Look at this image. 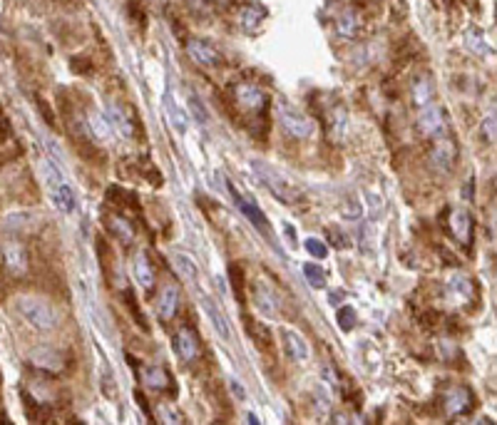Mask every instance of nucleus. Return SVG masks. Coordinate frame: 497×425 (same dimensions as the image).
<instances>
[{"label": "nucleus", "mask_w": 497, "mask_h": 425, "mask_svg": "<svg viewBox=\"0 0 497 425\" xmlns=\"http://www.w3.org/2000/svg\"><path fill=\"white\" fill-rule=\"evenodd\" d=\"M254 301H256V306H259V311H262L264 316H268V319H271V316L276 314V301H274V296L268 294L266 288L264 286H256V291H254Z\"/></svg>", "instance_id": "nucleus-31"}, {"label": "nucleus", "mask_w": 497, "mask_h": 425, "mask_svg": "<svg viewBox=\"0 0 497 425\" xmlns=\"http://www.w3.org/2000/svg\"><path fill=\"white\" fill-rule=\"evenodd\" d=\"M251 170H254L256 179L266 187L271 194L279 199V202L284 204H296L299 199H301V189L296 187L291 179H286L279 170H274V167H268L266 162H262V159H254L251 162Z\"/></svg>", "instance_id": "nucleus-1"}, {"label": "nucleus", "mask_w": 497, "mask_h": 425, "mask_svg": "<svg viewBox=\"0 0 497 425\" xmlns=\"http://www.w3.org/2000/svg\"><path fill=\"white\" fill-rule=\"evenodd\" d=\"M303 246H306V251H308L311 256H314V259H326V254H328V246H326V244L321 242V239H314V236H308Z\"/></svg>", "instance_id": "nucleus-36"}, {"label": "nucleus", "mask_w": 497, "mask_h": 425, "mask_svg": "<svg viewBox=\"0 0 497 425\" xmlns=\"http://www.w3.org/2000/svg\"><path fill=\"white\" fill-rule=\"evenodd\" d=\"M281 343H284V351L291 360L296 363H303L308 360V343L303 341V336L294 328H284L281 331Z\"/></svg>", "instance_id": "nucleus-8"}, {"label": "nucleus", "mask_w": 497, "mask_h": 425, "mask_svg": "<svg viewBox=\"0 0 497 425\" xmlns=\"http://www.w3.org/2000/svg\"><path fill=\"white\" fill-rule=\"evenodd\" d=\"M284 234H286L288 236V242H291V246H294V244H296V239H294V236H296V231H294V227H291V224H284Z\"/></svg>", "instance_id": "nucleus-40"}, {"label": "nucleus", "mask_w": 497, "mask_h": 425, "mask_svg": "<svg viewBox=\"0 0 497 425\" xmlns=\"http://www.w3.org/2000/svg\"><path fill=\"white\" fill-rule=\"evenodd\" d=\"M187 53H189V58L194 60L196 65H204V67H219L224 62L222 53H219L211 43L199 38H192L189 43H187Z\"/></svg>", "instance_id": "nucleus-5"}, {"label": "nucleus", "mask_w": 497, "mask_h": 425, "mask_svg": "<svg viewBox=\"0 0 497 425\" xmlns=\"http://www.w3.org/2000/svg\"><path fill=\"white\" fill-rule=\"evenodd\" d=\"M346 132H348V112L343 110V107H336L334 115H331V137H334L336 142H343Z\"/></svg>", "instance_id": "nucleus-29"}, {"label": "nucleus", "mask_w": 497, "mask_h": 425, "mask_svg": "<svg viewBox=\"0 0 497 425\" xmlns=\"http://www.w3.org/2000/svg\"><path fill=\"white\" fill-rule=\"evenodd\" d=\"M246 420H248V423H259V418H256V415H254V413H248V415H246Z\"/></svg>", "instance_id": "nucleus-43"}, {"label": "nucleus", "mask_w": 497, "mask_h": 425, "mask_svg": "<svg viewBox=\"0 0 497 425\" xmlns=\"http://www.w3.org/2000/svg\"><path fill=\"white\" fill-rule=\"evenodd\" d=\"M472 408V393L463 386H455L445 393V411L448 415H463Z\"/></svg>", "instance_id": "nucleus-11"}, {"label": "nucleus", "mask_w": 497, "mask_h": 425, "mask_svg": "<svg viewBox=\"0 0 497 425\" xmlns=\"http://www.w3.org/2000/svg\"><path fill=\"white\" fill-rule=\"evenodd\" d=\"M448 288H450V294L455 296V301L465 303L472 299V282L470 276L465 274H452L450 279H448Z\"/></svg>", "instance_id": "nucleus-22"}, {"label": "nucleus", "mask_w": 497, "mask_h": 425, "mask_svg": "<svg viewBox=\"0 0 497 425\" xmlns=\"http://www.w3.org/2000/svg\"><path fill=\"white\" fill-rule=\"evenodd\" d=\"M239 20H242L244 30H256V27H259L264 20H266V10H264L262 5H254V3H251V5H246L242 10Z\"/></svg>", "instance_id": "nucleus-25"}, {"label": "nucleus", "mask_w": 497, "mask_h": 425, "mask_svg": "<svg viewBox=\"0 0 497 425\" xmlns=\"http://www.w3.org/2000/svg\"><path fill=\"white\" fill-rule=\"evenodd\" d=\"M455 157H458V150H455V144L450 139H438V142L432 144L430 159L440 172H450L452 164H455Z\"/></svg>", "instance_id": "nucleus-12"}, {"label": "nucleus", "mask_w": 497, "mask_h": 425, "mask_svg": "<svg viewBox=\"0 0 497 425\" xmlns=\"http://www.w3.org/2000/svg\"><path fill=\"white\" fill-rule=\"evenodd\" d=\"M432 95H435V90H432V82L428 78H420L415 80V85H413V100L418 102L420 107H426L432 102Z\"/></svg>", "instance_id": "nucleus-30"}, {"label": "nucleus", "mask_w": 497, "mask_h": 425, "mask_svg": "<svg viewBox=\"0 0 497 425\" xmlns=\"http://www.w3.org/2000/svg\"><path fill=\"white\" fill-rule=\"evenodd\" d=\"M0 264L10 276H23L27 271V251L23 244L5 242L0 246Z\"/></svg>", "instance_id": "nucleus-4"}, {"label": "nucleus", "mask_w": 497, "mask_h": 425, "mask_svg": "<svg viewBox=\"0 0 497 425\" xmlns=\"http://www.w3.org/2000/svg\"><path fill=\"white\" fill-rule=\"evenodd\" d=\"M229 279L231 284H234V291L236 296H239V301H244V271L239 264H231L229 266Z\"/></svg>", "instance_id": "nucleus-35"}, {"label": "nucleus", "mask_w": 497, "mask_h": 425, "mask_svg": "<svg viewBox=\"0 0 497 425\" xmlns=\"http://www.w3.org/2000/svg\"><path fill=\"white\" fill-rule=\"evenodd\" d=\"M465 45L470 47L475 55H492V47L487 45L485 33L483 30H478V27H470V30L465 33Z\"/></svg>", "instance_id": "nucleus-26"}, {"label": "nucleus", "mask_w": 497, "mask_h": 425, "mask_svg": "<svg viewBox=\"0 0 497 425\" xmlns=\"http://www.w3.org/2000/svg\"><path fill=\"white\" fill-rule=\"evenodd\" d=\"M105 224H107V229H110V234L117 236L119 242L127 244V242L135 239V229H132L130 219H124V216H117V214H110L105 219Z\"/></svg>", "instance_id": "nucleus-23"}, {"label": "nucleus", "mask_w": 497, "mask_h": 425, "mask_svg": "<svg viewBox=\"0 0 497 425\" xmlns=\"http://www.w3.org/2000/svg\"><path fill=\"white\" fill-rule=\"evenodd\" d=\"M30 363H33L38 371H45V373H60L62 371V358H60L58 351L53 348H35L30 351Z\"/></svg>", "instance_id": "nucleus-13"}, {"label": "nucleus", "mask_w": 497, "mask_h": 425, "mask_svg": "<svg viewBox=\"0 0 497 425\" xmlns=\"http://www.w3.org/2000/svg\"><path fill=\"white\" fill-rule=\"evenodd\" d=\"M53 204L58 207L62 214H75L78 209V199H75V192L67 182H60L53 187Z\"/></svg>", "instance_id": "nucleus-18"}, {"label": "nucleus", "mask_w": 497, "mask_h": 425, "mask_svg": "<svg viewBox=\"0 0 497 425\" xmlns=\"http://www.w3.org/2000/svg\"><path fill=\"white\" fill-rule=\"evenodd\" d=\"M15 306H18V314L33 328H38V331H53V328H58V314H55V308L47 301L20 296Z\"/></svg>", "instance_id": "nucleus-2"}, {"label": "nucleus", "mask_w": 497, "mask_h": 425, "mask_svg": "<svg viewBox=\"0 0 497 425\" xmlns=\"http://www.w3.org/2000/svg\"><path fill=\"white\" fill-rule=\"evenodd\" d=\"M360 30V15L356 13L354 8H348V10H343V13L338 15V20H336V33L340 35V38H356Z\"/></svg>", "instance_id": "nucleus-21"}, {"label": "nucleus", "mask_w": 497, "mask_h": 425, "mask_svg": "<svg viewBox=\"0 0 497 425\" xmlns=\"http://www.w3.org/2000/svg\"><path fill=\"white\" fill-rule=\"evenodd\" d=\"M227 189H229V194L234 196V204L236 207H239V209H242V214L246 216L248 222L254 224L256 229H262V231H266V216H264V211L259 209V207H256L254 202H248V199H244L242 194H239V192H236V187L231 182H227Z\"/></svg>", "instance_id": "nucleus-10"}, {"label": "nucleus", "mask_w": 497, "mask_h": 425, "mask_svg": "<svg viewBox=\"0 0 497 425\" xmlns=\"http://www.w3.org/2000/svg\"><path fill=\"white\" fill-rule=\"evenodd\" d=\"M174 266H177V271L182 274V279H187V282L194 284L196 276H199V268H196L194 259H192L189 254H184V251H174Z\"/></svg>", "instance_id": "nucleus-24"}, {"label": "nucleus", "mask_w": 497, "mask_h": 425, "mask_svg": "<svg viewBox=\"0 0 497 425\" xmlns=\"http://www.w3.org/2000/svg\"><path fill=\"white\" fill-rule=\"evenodd\" d=\"M276 119H279L284 130H286L288 135H291V137H296V139H308L311 135H314V130H316L314 119L308 117V115H303L299 107L284 102V100H279V102H276Z\"/></svg>", "instance_id": "nucleus-3"}, {"label": "nucleus", "mask_w": 497, "mask_h": 425, "mask_svg": "<svg viewBox=\"0 0 497 425\" xmlns=\"http://www.w3.org/2000/svg\"><path fill=\"white\" fill-rule=\"evenodd\" d=\"M85 130H87V137L97 139V142H112L115 137V130L110 127V122L105 119V115H97V112H90L85 119Z\"/></svg>", "instance_id": "nucleus-14"}, {"label": "nucleus", "mask_w": 497, "mask_h": 425, "mask_svg": "<svg viewBox=\"0 0 497 425\" xmlns=\"http://www.w3.org/2000/svg\"><path fill=\"white\" fill-rule=\"evenodd\" d=\"M236 102L246 112H262L266 107V95L256 85L242 82V85H236Z\"/></svg>", "instance_id": "nucleus-9"}, {"label": "nucleus", "mask_w": 497, "mask_h": 425, "mask_svg": "<svg viewBox=\"0 0 497 425\" xmlns=\"http://www.w3.org/2000/svg\"><path fill=\"white\" fill-rule=\"evenodd\" d=\"M189 115L194 117L196 124H207L209 122V112H207V107H204V102L196 95H189Z\"/></svg>", "instance_id": "nucleus-33"}, {"label": "nucleus", "mask_w": 497, "mask_h": 425, "mask_svg": "<svg viewBox=\"0 0 497 425\" xmlns=\"http://www.w3.org/2000/svg\"><path fill=\"white\" fill-rule=\"evenodd\" d=\"M170 373L164 371L162 366H150L147 368V373H144V380H147V386L152 388V391H164V388L170 386Z\"/></svg>", "instance_id": "nucleus-28"}, {"label": "nucleus", "mask_w": 497, "mask_h": 425, "mask_svg": "<svg viewBox=\"0 0 497 425\" xmlns=\"http://www.w3.org/2000/svg\"><path fill=\"white\" fill-rule=\"evenodd\" d=\"M177 306H179V291H177V286H164L162 294H159V303H157L159 319H164V321L174 319V314H177Z\"/></svg>", "instance_id": "nucleus-19"}, {"label": "nucleus", "mask_w": 497, "mask_h": 425, "mask_svg": "<svg viewBox=\"0 0 497 425\" xmlns=\"http://www.w3.org/2000/svg\"><path fill=\"white\" fill-rule=\"evenodd\" d=\"M159 418H162V423H184V415L177 411V408H172V406H159Z\"/></svg>", "instance_id": "nucleus-37"}, {"label": "nucleus", "mask_w": 497, "mask_h": 425, "mask_svg": "<svg viewBox=\"0 0 497 425\" xmlns=\"http://www.w3.org/2000/svg\"><path fill=\"white\" fill-rule=\"evenodd\" d=\"M450 231L460 244H470L472 239V214L467 209H452Z\"/></svg>", "instance_id": "nucleus-15"}, {"label": "nucleus", "mask_w": 497, "mask_h": 425, "mask_svg": "<svg viewBox=\"0 0 497 425\" xmlns=\"http://www.w3.org/2000/svg\"><path fill=\"white\" fill-rule=\"evenodd\" d=\"M483 137H485V142H495V115H487V117L483 119Z\"/></svg>", "instance_id": "nucleus-38"}, {"label": "nucleus", "mask_w": 497, "mask_h": 425, "mask_svg": "<svg viewBox=\"0 0 497 425\" xmlns=\"http://www.w3.org/2000/svg\"><path fill=\"white\" fill-rule=\"evenodd\" d=\"M102 115H105V119L110 122V127L117 132L119 137H124V139L135 137V127H132L130 117H127V112H124L119 105H115V102H110V100H107L105 107H102Z\"/></svg>", "instance_id": "nucleus-6"}, {"label": "nucleus", "mask_w": 497, "mask_h": 425, "mask_svg": "<svg viewBox=\"0 0 497 425\" xmlns=\"http://www.w3.org/2000/svg\"><path fill=\"white\" fill-rule=\"evenodd\" d=\"M328 301H331V303H338V301H340V291H334V294H331V299H328Z\"/></svg>", "instance_id": "nucleus-42"}, {"label": "nucleus", "mask_w": 497, "mask_h": 425, "mask_svg": "<svg viewBox=\"0 0 497 425\" xmlns=\"http://www.w3.org/2000/svg\"><path fill=\"white\" fill-rule=\"evenodd\" d=\"M162 107H164V115H167V119L172 122V127H174L179 135H184V132H187V115H184L182 107L177 105V100H174V95H172V92H167V95H164Z\"/></svg>", "instance_id": "nucleus-20"}, {"label": "nucleus", "mask_w": 497, "mask_h": 425, "mask_svg": "<svg viewBox=\"0 0 497 425\" xmlns=\"http://www.w3.org/2000/svg\"><path fill=\"white\" fill-rule=\"evenodd\" d=\"M303 276H306V282L314 288L326 286V271H323L319 264H303Z\"/></svg>", "instance_id": "nucleus-32"}, {"label": "nucleus", "mask_w": 497, "mask_h": 425, "mask_svg": "<svg viewBox=\"0 0 497 425\" xmlns=\"http://www.w3.org/2000/svg\"><path fill=\"white\" fill-rule=\"evenodd\" d=\"M445 127V115L443 110H440L438 105H426L423 110H420L418 115V130L426 135V137H435V135H440Z\"/></svg>", "instance_id": "nucleus-7"}, {"label": "nucleus", "mask_w": 497, "mask_h": 425, "mask_svg": "<svg viewBox=\"0 0 497 425\" xmlns=\"http://www.w3.org/2000/svg\"><path fill=\"white\" fill-rule=\"evenodd\" d=\"M199 303H202V308L207 311V316L211 319V323H214L216 334L222 336L224 341H229L231 328H229V323H227V319H224V314L219 311V306L214 303V299H211L209 294H199Z\"/></svg>", "instance_id": "nucleus-16"}, {"label": "nucleus", "mask_w": 497, "mask_h": 425, "mask_svg": "<svg viewBox=\"0 0 497 425\" xmlns=\"http://www.w3.org/2000/svg\"><path fill=\"white\" fill-rule=\"evenodd\" d=\"M338 328L340 331H346V334L356 328V311L351 306L338 308Z\"/></svg>", "instance_id": "nucleus-34"}, {"label": "nucleus", "mask_w": 497, "mask_h": 425, "mask_svg": "<svg viewBox=\"0 0 497 425\" xmlns=\"http://www.w3.org/2000/svg\"><path fill=\"white\" fill-rule=\"evenodd\" d=\"M328 234L334 236V244H336V246H338V249L346 246V242H340V239H343V234H340V231L336 229V227H331V229H328Z\"/></svg>", "instance_id": "nucleus-39"}, {"label": "nucleus", "mask_w": 497, "mask_h": 425, "mask_svg": "<svg viewBox=\"0 0 497 425\" xmlns=\"http://www.w3.org/2000/svg\"><path fill=\"white\" fill-rule=\"evenodd\" d=\"M231 388H234L236 398H239V400H244V398H246V393H244V388L239 386V383H236V380H231Z\"/></svg>", "instance_id": "nucleus-41"}, {"label": "nucleus", "mask_w": 497, "mask_h": 425, "mask_svg": "<svg viewBox=\"0 0 497 425\" xmlns=\"http://www.w3.org/2000/svg\"><path fill=\"white\" fill-rule=\"evenodd\" d=\"M135 276H137V282L142 288H152L154 286V271L150 266V259L147 254H139L137 262H135Z\"/></svg>", "instance_id": "nucleus-27"}, {"label": "nucleus", "mask_w": 497, "mask_h": 425, "mask_svg": "<svg viewBox=\"0 0 497 425\" xmlns=\"http://www.w3.org/2000/svg\"><path fill=\"white\" fill-rule=\"evenodd\" d=\"M174 346H177L179 358L184 360H194L196 356H199V338H196V334L189 331V328H182V331H179L177 338H174Z\"/></svg>", "instance_id": "nucleus-17"}]
</instances>
